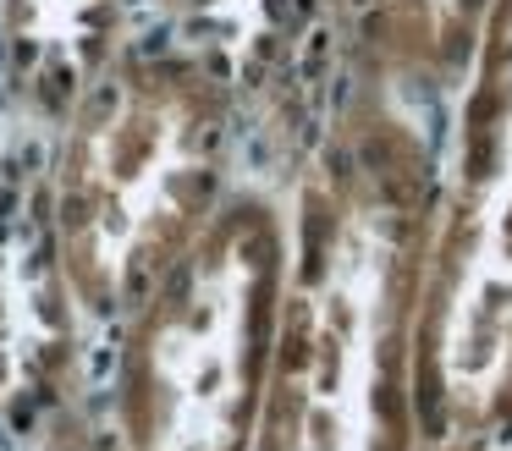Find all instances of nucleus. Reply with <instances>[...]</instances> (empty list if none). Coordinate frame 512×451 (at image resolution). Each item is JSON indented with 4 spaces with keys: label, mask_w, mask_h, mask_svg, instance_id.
Instances as JSON below:
<instances>
[{
    "label": "nucleus",
    "mask_w": 512,
    "mask_h": 451,
    "mask_svg": "<svg viewBox=\"0 0 512 451\" xmlns=\"http://www.w3.org/2000/svg\"><path fill=\"white\" fill-rule=\"evenodd\" d=\"M419 264V149L402 121L364 116L303 198L248 451H408Z\"/></svg>",
    "instance_id": "obj_1"
},
{
    "label": "nucleus",
    "mask_w": 512,
    "mask_h": 451,
    "mask_svg": "<svg viewBox=\"0 0 512 451\" xmlns=\"http://www.w3.org/2000/svg\"><path fill=\"white\" fill-rule=\"evenodd\" d=\"M226 94L204 66L138 55L89 83L56 160V259L94 319L133 314L221 204Z\"/></svg>",
    "instance_id": "obj_2"
},
{
    "label": "nucleus",
    "mask_w": 512,
    "mask_h": 451,
    "mask_svg": "<svg viewBox=\"0 0 512 451\" xmlns=\"http://www.w3.org/2000/svg\"><path fill=\"white\" fill-rule=\"evenodd\" d=\"M287 286V226L265 198L215 204L133 308L127 451H248Z\"/></svg>",
    "instance_id": "obj_3"
},
{
    "label": "nucleus",
    "mask_w": 512,
    "mask_h": 451,
    "mask_svg": "<svg viewBox=\"0 0 512 451\" xmlns=\"http://www.w3.org/2000/svg\"><path fill=\"white\" fill-rule=\"evenodd\" d=\"M419 264L413 407L441 446L512 418V0L468 55L457 165Z\"/></svg>",
    "instance_id": "obj_4"
},
{
    "label": "nucleus",
    "mask_w": 512,
    "mask_h": 451,
    "mask_svg": "<svg viewBox=\"0 0 512 451\" xmlns=\"http://www.w3.org/2000/svg\"><path fill=\"white\" fill-rule=\"evenodd\" d=\"M496 0H336L347 39L386 77H452L468 66Z\"/></svg>",
    "instance_id": "obj_5"
},
{
    "label": "nucleus",
    "mask_w": 512,
    "mask_h": 451,
    "mask_svg": "<svg viewBox=\"0 0 512 451\" xmlns=\"http://www.w3.org/2000/svg\"><path fill=\"white\" fill-rule=\"evenodd\" d=\"M67 451H100V446H67Z\"/></svg>",
    "instance_id": "obj_6"
}]
</instances>
